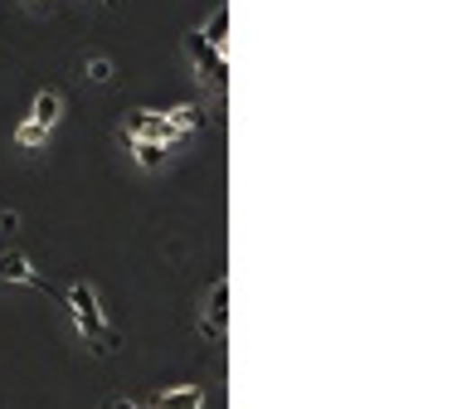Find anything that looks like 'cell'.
Returning a JSON list of instances; mask_svg holds the SVG:
<instances>
[{"label": "cell", "instance_id": "obj_6", "mask_svg": "<svg viewBox=\"0 0 467 409\" xmlns=\"http://www.w3.org/2000/svg\"><path fill=\"white\" fill-rule=\"evenodd\" d=\"M205 404V390L200 385H181V390H166L161 400H156V409H200Z\"/></svg>", "mask_w": 467, "mask_h": 409}, {"label": "cell", "instance_id": "obj_12", "mask_svg": "<svg viewBox=\"0 0 467 409\" xmlns=\"http://www.w3.org/2000/svg\"><path fill=\"white\" fill-rule=\"evenodd\" d=\"M83 74H88L93 83H107V78H112V64H107V59H88V64H83Z\"/></svg>", "mask_w": 467, "mask_h": 409}, {"label": "cell", "instance_id": "obj_5", "mask_svg": "<svg viewBox=\"0 0 467 409\" xmlns=\"http://www.w3.org/2000/svg\"><path fill=\"white\" fill-rule=\"evenodd\" d=\"M224 327H229V278H214V287H210V322L200 332L224 336Z\"/></svg>", "mask_w": 467, "mask_h": 409}, {"label": "cell", "instance_id": "obj_11", "mask_svg": "<svg viewBox=\"0 0 467 409\" xmlns=\"http://www.w3.org/2000/svg\"><path fill=\"white\" fill-rule=\"evenodd\" d=\"M195 123H200V113H195V107H190V103H181V107H175V113H171V127H175V132H190Z\"/></svg>", "mask_w": 467, "mask_h": 409}, {"label": "cell", "instance_id": "obj_9", "mask_svg": "<svg viewBox=\"0 0 467 409\" xmlns=\"http://www.w3.org/2000/svg\"><path fill=\"white\" fill-rule=\"evenodd\" d=\"M122 141H127V151L137 156V161L147 166V171H156V166L166 161V147H156V141H137V137H127V132H122Z\"/></svg>", "mask_w": 467, "mask_h": 409}, {"label": "cell", "instance_id": "obj_10", "mask_svg": "<svg viewBox=\"0 0 467 409\" xmlns=\"http://www.w3.org/2000/svg\"><path fill=\"white\" fill-rule=\"evenodd\" d=\"M15 141H20V147H44V141H49V132L34 127V123H20L15 127Z\"/></svg>", "mask_w": 467, "mask_h": 409}, {"label": "cell", "instance_id": "obj_7", "mask_svg": "<svg viewBox=\"0 0 467 409\" xmlns=\"http://www.w3.org/2000/svg\"><path fill=\"white\" fill-rule=\"evenodd\" d=\"M200 40H205L210 50H220V54H224V40H229V5H220V10H214V15H210V25L200 30Z\"/></svg>", "mask_w": 467, "mask_h": 409}, {"label": "cell", "instance_id": "obj_14", "mask_svg": "<svg viewBox=\"0 0 467 409\" xmlns=\"http://www.w3.org/2000/svg\"><path fill=\"white\" fill-rule=\"evenodd\" d=\"M103 5H117V0H103Z\"/></svg>", "mask_w": 467, "mask_h": 409}, {"label": "cell", "instance_id": "obj_4", "mask_svg": "<svg viewBox=\"0 0 467 409\" xmlns=\"http://www.w3.org/2000/svg\"><path fill=\"white\" fill-rule=\"evenodd\" d=\"M0 283H20V287H34V293H49V278H40V273L30 268L25 254H0Z\"/></svg>", "mask_w": 467, "mask_h": 409}, {"label": "cell", "instance_id": "obj_3", "mask_svg": "<svg viewBox=\"0 0 467 409\" xmlns=\"http://www.w3.org/2000/svg\"><path fill=\"white\" fill-rule=\"evenodd\" d=\"M185 50H190V59H195L200 78H210L214 88H224V83H229V59H224L220 50H210V44L200 40V34H190V40H185Z\"/></svg>", "mask_w": 467, "mask_h": 409}, {"label": "cell", "instance_id": "obj_2", "mask_svg": "<svg viewBox=\"0 0 467 409\" xmlns=\"http://www.w3.org/2000/svg\"><path fill=\"white\" fill-rule=\"evenodd\" d=\"M127 137H137V141H156V147H171L181 132L171 127V117L166 113H127Z\"/></svg>", "mask_w": 467, "mask_h": 409}, {"label": "cell", "instance_id": "obj_13", "mask_svg": "<svg viewBox=\"0 0 467 409\" xmlns=\"http://www.w3.org/2000/svg\"><path fill=\"white\" fill-rule=\"evenodd\" d=\"M107 409H141V404H131V400H117V404H107Z\"/></svg>", "mask_w": 467, "mask_h": 409}, {"label": "cell", "instance_id": "obj_8", "mask_svg": "<svg viewBox=\"0 0 467 409\" xmlns=\"http://www.w3.org/2000/svg\"><path fill=\"white\" fill-rule=\"evenodd\" d=\"M58 113H64V98H58V93H40V98H34V117H30V123L49 132L58 123Z\"/></svg>", "mask_w": 467, "mask_h": 409}, {"label": "cell", "instance_id": "obj_1", "mask_svg": "<svg viewBox=\"0 0 467 409\" xmlns=\"http://www.w3.org/2000/svg\"><path fill=\"white\" fill-rule=\"evenodd\" d=\"M68 312H74V327H78V336L93 346L98 356H112L117 351V332L103 322V312H98V297H93V287L88 283H74L68 287Z\"/></svg>", "mask_w": 467, "mask_h": 409}]
</instances>
